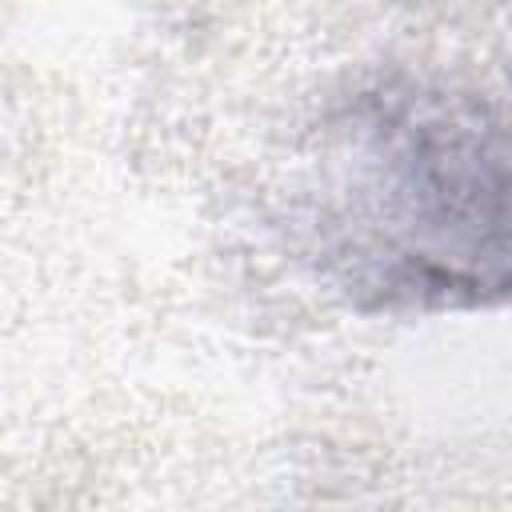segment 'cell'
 <instances>
[{
  "mask_svg": "<svg viewBox=\"0 0 512 512\" xmlns=\"http://www.w3.org/2000/svg\"><path fill=\"white\" fill-rule=\"evenodd\" d=\"M368 252L384 292L496 300L508 284L504 128L476 104H420L376 124Z\"/></svg>",
  "mask_w": 512,
  "mask_h": 512,
  "instance_id": "1",
  "label": "cell"
}]
</instances>
